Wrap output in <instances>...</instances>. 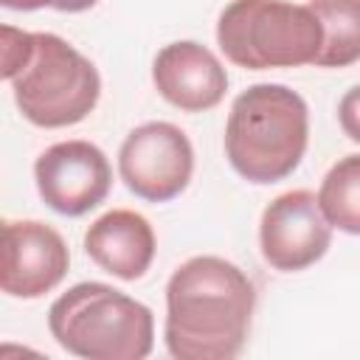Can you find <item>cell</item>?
Returning <instances> with one entry per match:
<instances>
[{
    "mask_svg": "<svg viewBox=\"0 0 360 360\" xmlns=\"http://www.w3.org/2000/svg\"><path fill=\"white\" fill-rule=\"evenodd\" d=\"M253 309L256 287L233 262L191 256L166 284V349L177 360H233Z\"/></svg>",
    "mask_w": 360,
    "mask_h": 360,
    "instance_id": "obj_1",
    "label": "cell"
},
{
    "mask_svg": "<svg viewBox=\"0 0 360 360\" xmlns=\"http://www.w3.org/2000/svg\"><path fill=\"white\" fill-rule=\"evenodd\" d=\"M309 143L307 101L284 84L242 90L225 124V158L248 183H278L292 174Z\"/></svg>",
    "mask_w": 360,
    "mask_h": 360,
    "instance_id": "obj_2",
    "label": "cell"
},
{
    "mask_svg": "<svg viewBox=\"0 0 360 360\" xmlns=\"http://www.w3.org/2000/svg\"><path fill=\"white\" fill-rule=\"evenodd\" d=\"M48 329L68 354L84 360H143L155 346L152 309L101 281L62 292L48 309Z\"/></svg>",
    "mask_w": 360,
    "mask_h": 360,
    "instance_id": "obj_3",
    "label": "cell"
},
{
    "mask_svg": "<svg viewBox=\"0 0 360 360\" xmlns=\"http://www.w3.org/2000/svg\"><path fill=\"white\" fill-rule=\"evenodd\" d=\"M217 45L245 70L315 65L323 28L315 11L287 0H231L217 20Z\"/></svg>",
    "mask_w": 360,
    "mask_h": 360,
    "instance_id": "obj_4",
    "label": "cell"
},
{
    "mask_svg": "<svg viewBox=\"0 0 360 360\" xmlns=\"http://www.w3.org/2000/svg\"><path fill=\"white\" fill-rule=\"evenodd\" d=\"M8 84L22 118L42 129L84 121L101 96L96 65L68 39L48 31H34L31 56Z\"/></svg>",
    "mask_w": 360,
    "mask_h": 360,
    "instance_id": "obj_5",
    "label": "cell"
},
{
    "mask_svg": "<svg viewBox=\"0 0 360 360\" xmlns=\"http://www.w3.org/2000/svg\"><path fill=\"white\" fill-rule=\"evenodd\" d=\"M118 174L141 200H174L194 174V146L188 135L169 121L141 124L118 149Z\"/></svg>",
    "mask_w": 360,
    "mask_h": 360,
    "instance_id": "obj_6",
    "label": "cell"
},
{
    "mask_svg": "<svg viewBox=\"0 0 360 360\" xmlns=\"http://www.w3.org/2000/svg\"><path fill=\"white\" fill-rule=\"evenodd\" d=\"M332 245V225L326 222L318 194L292 188L278 194L262 211L259 248L264 262L281 273H298L323 259Z\"/></svg>",
    "mask_w": 360,
    "mask_h": 360,
    "instance_id": "obj_7",
    "label": "cell"
},
{
    "mask_svg": "<svg viewBox=\"0 0 360 360\" xmlns=\"http://www.w3.org/2000/svg\"><path fill=\"white\" fill-rule=\"evenodd\" d=\"M34 180L48 208L65 217H82L107 200L112 166L90 141H59L37 158Z\"/></svg>",
    "mask_w": 360,
    "mask_h": 360,
    "instance_id": "obj_8",
    "label": "cell"
},
{
    "mask_svg": "<svg viewBox=\"0 0 360 360\" xmlns=\"http://www.w3.org/2000/svg\"><path fill=\"white\" fill-rule=\"evenodd\" d=\"M70 253L59 231L39 219L3 222L0 287L11 298H39L62 284Z\"/></svg>",
    "mask_w": 360,
    "mask_h": 360,
    "instance_id": "obj_9",
    "label": "cell"
},
{
    "mask_svg": "<svg viewBox=\"0 0 360 360\" xmlns=\"http://www.w3.org/2000/svg\"><path fill=\"white\" fill-rule=\"evenodd\" d=\"M152 82L158 93L183 112L214 110L228 90L222 62L194 39H180L160 48L152 62Z\"/></svg>",
    "mask_w": 360,
    "mask_h": 360,
    "instance_id": "obj_10",
    "label": "cell"
},
{
    "mask_svg": "<svg viewBox=\"0 0 360 360\" xmlns=\"http://www.w3.org/2000/svg\"><path fill=\"white\" fill-rule=\"evenodd\" d=\"M155 250L158 242L149 219L129 208H112L84 231V253L121 281L141 278L152 267Z\"/></svg>",
    "mask_w": 360,
    "mask_h": 360,
    "instance_id": "obj_11",
    "label": "cell"
},
{
    "mask_svg": "<svg viewBox=\"0 0 360 360\" xmlns=\"http://www.w3.org/2000/svg\"><path fill=\"white\" fill-rule=\"evenodd\" d=\"M323 28L318 68H349L360 62V0H309Z\"/></svg>",
    "mask_w": 360,
    "mask_h": 360,
    "instance_id": "obj_12",
    "label": "cell"
},
{
    "mask_svg": "<svg viewBox=\"0 0 360 360\" xmlns=\"http://www.w3.org/2000/svg\"><path fill=\"white\" fill-rule=\"evenodd\" d=\"M318 205L332 228L360 236V155L340 158L323 174Z\"/></svg>",
    "mask_w": 360,
    "mask_h": 360,
    "instance_id": "obj_13",
    "label": "cell"
},
{
    "mask_svg": "<svg viewBox=\"0 0 360 360\" xmlns=\"http://www.w3.org/2000/svg\"><path fill=\"white\" fill-rule=\"evenodd\" d=\"M3 42H0V56H3V79L11 82L17 76V70L28 62L31 56V48H34V31H22V28H14V25H3L0 31Z\"/></svg>",
    "mask_w": 360,
    "mask_h": 360,
    "instance_id": "obj_14",
    "label": "cell"
},
{
    "mask_svg": "<svg viewBox=\"0 0 360 360\" xmlns=\"http://www.w3.org/2000/svg\"><path fill=\"white\" fill-rule=\"evenodd\" d=\"M338 121L343 135H349L354 143H360V84H354L352 90L343 93L340 104H338Z\"/></svg>",
    "mask_w": 360,
    "mask_h": 360,
    "instance_id": "obj_15",
    "label": "cell"
},
{
    "mask_svg": "<svg viewBox=\"0 0 360 360\" xmlns=\"http://www.w3.org/2000/svg\"><path fill=\"white\" fill-rule=\"evenodd\" d=\"M0 3L6 8H14V11H37V8H45V6L53 8L56 0H0Z\"/></svg>",
    "mask_w": 360,
    "mask_h": 360,
    "instance_id": "obj_16",
    "label": "cell"
},
{
    "mask_svg": "<svg viewBox=\"0 0 360 360\" xmlns=\"http://www.w3.org/2000/svg\"><path fill=\"white\" fill-rule=\"evenodd\" d=\"M96 3H98V0H56L53 8H56V11H68V14H79V11L93 8Z\"/></svg>",
    "mask_w": 360,
    "mask_h": 360,
    "instance_id": "obj_17",
    "label": "cell"
}]
</instances>
